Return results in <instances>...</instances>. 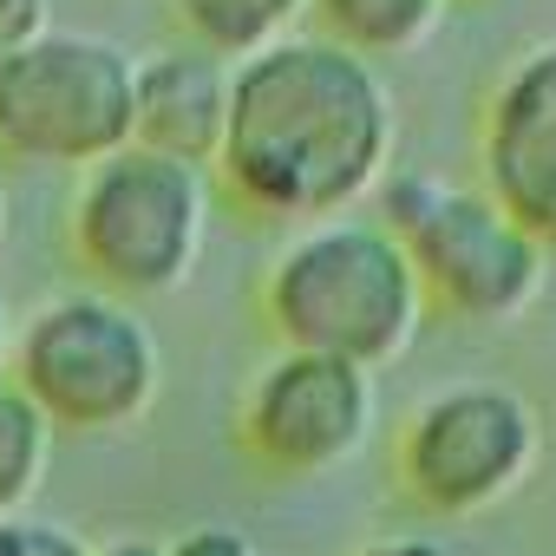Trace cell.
<instances>
[{
    "label": "cell",
    "mask_w": 556,
    "mask_h": 556,
    "mask_svg": "<svg viewBox=\"0 0 556 556\" xmlns=\"http://www.w3.org/2000/svg\"><path fill=\"white\" fill-rule=\"evenodd\" d=\"M393 157V92L374 60L321 40L282 34L236 60L223 177L229 190L282 223H328L367 190H380Z\"/></svg>",
    "instance_id": "cell-1"
},
{
    "label": "cell",
    "mask_w": 556,
    "mask_h": 556,
    "mask_svg": "<svg viewBox=\"0 0 556 556\" xmlns=\"http://www.w3.org/2000/svg\"><path fill=\"white\" fill-rule=\"evenodd\" d=\"M262 308L282 348L328 354L374 374L413 348L426 321V289L406 249L380 223L328 216L275 255L262 282Z\"/></svg>",
    "instance_id": "cell-2"
},
{
    "label": "cell",
    "mask_w": 556,
    "mask_h": 556,
    "mask_svg": "<svg viewBox=\"0 0 556 556\" xmlns=\"http://www.w3.org/2000/svg\"><path fill=\"white\" fill-rule=\"evenodd\" d=\"M380 229L406 249L426 302L465 321L523 315L549 268V249L523 223H510L484 190H458L419 170L380 184Z\"/></svg>",
    "instance_id": "cell-3"
},
{
    "label": "cell",
    "mask_w": 556,
    "mask_h": 556,
    "mask_svg": "<svg viewBox=\"0 0 556 556\" xmlns=\"http://www.w3.org/2000/svg\"><path fill=\"white\" fill-rule=\"evenodd\" d=\"M164 354L118 295H60L14 334V387L53 432H118L151 413Z\"/></svg>",
    "instance_id": "cell-4"
},
{
    "label": "cell",
    "mask_w": 556,
    "mask_h": 556,
    "mask_svg": "<svg viewBox=\"0 0 556 556\" xmlns=\"http://www.w3.org/2000/svg\"><path fill=\"white\" fill-rule=\"evenodd\" d=\"M203 223H210L203 170L138 144L99 157L73 197L79 262L118 295H170L197 268Z\"/></svg>",
    "instance_id": "cell-5"
},
{
    "label": "cell",
    "mask_w": 556,
    "mask_h": 556,
    "mask_svg": "<svg viewBox=\"0 0 556 556\" xmlns=\"http://www.w3.org/2000/svg\"><path fill=\"white\" fill-rule=\"evenodd\" d=\"M131 53L99 34H34L0 60V144L34 164H99L131 144Z\"/></svg>",
    "instance_id": "cell-6"
},
{
    "label": "cell",
    "mask_w": 556,
    "mask_h": 556,
    "mask_svg": "<svg viewBox=\"0 0 556 556\" xmlns=\"http://www.w3.org/2000/svg\"><path fill=\"white\" fill-rule=\"evenodd\" d=\"M543 452V419L523 393L471 380L432 393L400 432V484L432 517H478L504 504Z\"/></svg>",
    "instance_id": "cell-7"
},
{
    "label": "cell",
    "mask_w": 556,
    "mask_h": 556,
    "mask_svg": "<svg viewBox=\"0 0 556 556\" xmlns=\"http://www.w3.org/2000/svg\"><path fill=\"white\" fill-rule=\"evenodd\" d=\"M374 413H380V393H374L367 367L282 348L255 374L236 432H242V452L262 471H275V478H321V471L348 465L367 445Z\"/></svg>",
    "instance_id": "cell-8"
},
{
    "label": "cell",
    "mask_w": 556,
    "mask_h": 556,
    "mask_svg": "<svg viewBox=\"0 0 556 556\" xmlns=\"http://www.w3.org/2000/svg\"><path fill=\"white\" fill-rule=\"evenodd\" d=\"M484 197L556 249V40L530 47L484 105Z\"/></svg>",
    "instance_id": "cell-9"
},
{
    "label": "cell",
    "mask_w": 556,
    "mask_h": 556,
    "mask_svg": "<svg viewBox=\"0 0 556 556\" xmlns=\"http://www.w3.org/2000/svg\"><path fill=\"white\" fill-rule=\"evenodd\" d=\"M229 125V73L216 53H151L131 66V144L190 170L216 164Z\"/></svg>",
    "instance_id": "cell-10"
},
{
    "label": "cell",
    "mask_w": 556,
    "mask_h": 556,
    "mask_svg": "<svg viewBox=\"0 0 556 556\" xmlns=\"http://www.w3.org/2000/svg\"><path fill=\"white\" fill-rule=\"evenodd\" d=\"M321 8V40L361 53V60H380V53H406L419 47L439 14H445V0H315Z\"/></svg>",
    "instance_id": "cell-11"
},
{
    "label": "cell",
    "mask_w": 556,
    "mask_h": 556,
    "mask_svg": "<svg viewBox=\"0 0 556 556\" xmlns=\"http://www.w3.org/2000/svg\"><path fill=\"white\" fill-rule=\"evenodd\" d=\"M302 8L308 0H177V14L203 40V53H236V60L275 47Z\"/></svg>",
    "instance_id": "cell-12"
},
{
    "label": "cell",
    "mask_w": 556,
    "mask_h": 556,
    "mask_svg": "<svg viewBox=\"0 0 556 556\" xmlns=\"http://www.w3.org/2000/svg\"><path fill=\"white\" fill-rule=\"evenodd\" d=\"M47 458H53V426L14 380H0V517H21L34 504Z\"/></svg>",
    "instance_id": "cell-13"
},
{
    "label": "cell",
    "mask_w": 556,
    "mask_h": 556,
    "mask_svg": "<svg viewBox=\"0 0 556 556\" xmlns=\"http://www.w3.org/2000/svg\"><path fill=\"white\" fill-rule=\"evenodd\" d=\"M0 556H92V543L53 517H0Z\"/></svg>",
    "instance_id": "cell-14"
},
{
    "label": "cell",
    "mask_w": 556,
    "mask_h": 556,
    "mask_svg": "<svg viewBox=\"0 0 556 556\" xmlns=\"http://www.w3.org/2000/svg\"><path fill=\"white\" fill-rule=\"evenodd\" d=\"M164 556H255V543H249L242 530H229V523H197V530H184Z\"/></svg>",
    "instance_id": "cell-15"
},
{
    "label": "cell",
    "mask_w": 556,
    "mask_h": 556,
    "mask_svg": "<svg viewBox=\"0 0 556 556\" xmlns=\"http://www.w3.org/2000/svg\"><path fill=\"white\" fill-rule=\"evenodd\" d=\"M34 34H47V0H0V60L21 53Z\"/></svg>",
    "instance_id": "cell-16"
},
{
    "label": "cell",
    "mask_w": 556,
    "mask_h": 556,
    "mask_svg": "<svg viewBox=\"0 0 556 556\" xmlns=\"http://www.w3.org/2000/svg\"><path fill=\"white\" fill-rule=\"evenodd\" d=\"M361 556H458L445 536H387V543H367Z\"/></svg>",
    "instance_id": "cell-17"
},
{
    "label": "cell",
    "mask_w": 556,
    "mask_h": 556,
    "mask_svg": "<svg viewBox=\"0 0 556 556\" xmlns=\"http://www.w3.org/2000/svg\"><path fill=\"white\" fill-rule=\"evenodd\" d=\"M92 556H164L157 543H144V536H131V543H112V549H92Z\"/></svg>",
    "instance_id": "cell-18"
},
{
    "label": "cell",
    "mask_w": 556,
    "mask_h": 556,
    "mask_svg": "<svg viewBox=\"0 0 556 556\" xmlns=\"http://www.w3.org/2000/svg\"><path fill=\"white\" fill-rule=\"evenodd\" d=\"M8 361H14V315L0 302V374H8Z\"/></svg>",
    "instance_id": "cell-19"
},
{
    "label": "cell",
    "mask_w": 556,
    "mask_h": 556,
    "mask_svg": "<svg viewBox=\"0 0 556 556\" xmlns=\"http://www.w3.org/2000/svg\"><path fill=\"white\" fill-rule=\"evenodd\" d=\"M0 216H8V203H0Z\"/></svg>",
    "instance_id": "cell-20"
}]
</instances>
